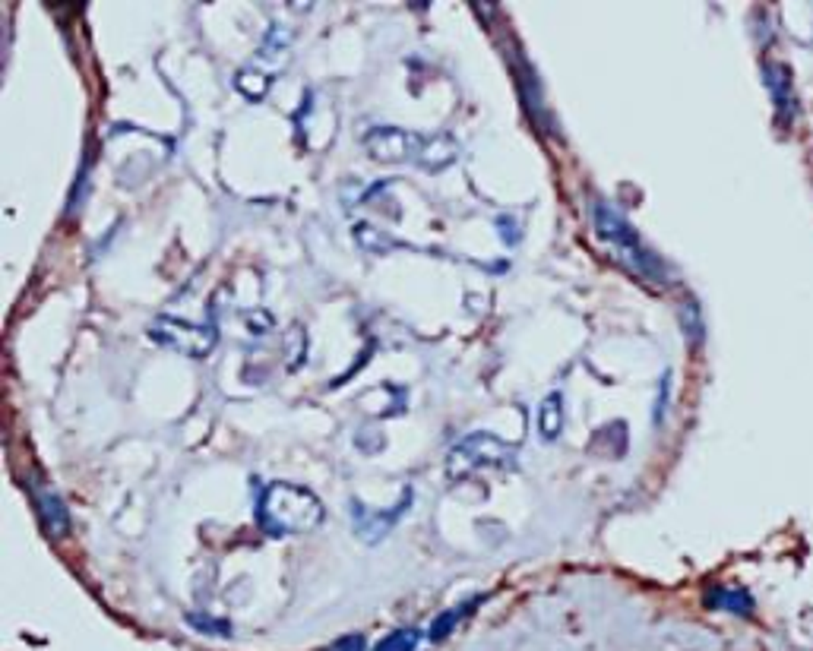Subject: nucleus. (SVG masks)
Masks as SVG:
<instances>
[{
  "instance_id": "obj_1",
  "label": "nucleus",
  "mask_w": 813,
  "mask_h": 651,
  "mask_svg": "<svg viewBox=\"0 0 813 651\" xmlns=\"http://www.w3.org/2000/svg\"><path fill=\"white\" fill-rule=\"evenodd\" d=\"M257 522L266 535H301L323 522V503L313 490L288 481L269 484L257 503Z\"/></svg>"
},
{
  "instance_id": "obj_2",
  "label": "nucleus",
  "mask_w": 813,
  "mask_h": 651,
  "mask_svg": "<svg viewBox=\"0 0 813 651\" xmlns=\"http://www.w3.org/2000/svg\"><path fill=\"white\" fill-rule=\"evenodd\" d=\"M592 224H596L598 238L608 240V244L614 247V254L630 266V272L636 275V278L655 285V288H665V285H668V269H665V263L636 238V231L627 224V218L620 216L614 206H608V203L592 206Z\"/></svg>"
},
{
  "instance_id": "obj_3",
  "label": "nucleus",
  "mask_w": 813,
  "mask_h": 651,
  "mask_svg": "<svg viewBox=\"0 0 813 651\" xmlns=\"http://www.w3.org/2000/svg\"><path fill=\"white\" fill-rule=\"evenodd\" d=\"M288 44H291L288 32H285L282 26H276V29L266 35L260 51H257L254 64L238 70L234 86H238V92L248 95V102H263V98H266L269 86L276 82L279 70H282L285 60H288V54H291Z\"/></svg>"
},
{
  "instance_id": "obj_4",
  "label": "nucleus",
  "mask_w": 813,
  "mask_h": 651,
  "mask_svg": "<svg viewBox=\"0 0 813 651\" xmlns=\"http://www.w3.org/2000/svg\"><path fill=\"white\" fill-rule=\"evenodd\" d=\"M155 341L175 348L181 355L190 357H203L216 348V329L212 326H200V323H187V319L178 317H159L149 329Z\"/></svg>"
},
{
  "instance_id": "obj_5",
  "label": "nucleus",
  "mask_w": 813,
  "mask_h": 651,
  "mask_svg": "<svg viewBox=\"0 0 813 651\" xmlns=\"http://www.w3.org/2000/svg\"><path fill=\"white\" fill-rule=\"evenodd\" d=\"M424 137L422 133L402 130V127H371L364 133V149L374 161H383V165H399V161H418L422 153Z\"/></svg>"
},
{
  "instance_id": "obj_6",
  "label": "nucleus",
  "mask_w": 813,
  "mask_h": 651,
  "mask_svg": "<svg viewBox=\"0 0 813 651\" xmlns=\"http://www.w3.org/2000/svg\"><path fill=\"white\" fill-rule=\"evenodd\" d=\"M481 465L507 468V465H513V456H509V449L503 446L501 440H494L491 434H475V436H469V440H462L456 449H453V456H450V475L453 478H456V475L462 478V475L481 468Z\"/></svg>"
},
{
  "instance_id": "obj_7",
  "label": "nucleus",
  "mask_w": 813,
  "mask_h": 651,
  "mask_svg": "<svg viewBox=\"0 0 813 651\" xmlns=\"http://www.w3.org/2000/svg\"><path fill=\"white\" fill-rule=\"evenodd\" d=\"M762 80H766V89H770L778 114H782L785 121H794V117H798V98H794V86H792L788 70H785L782 64H766L762 67Z\"/></svg>"
},
{
  "instance_id": "obj_8",
  "label": "nucleus",
  "mask_w": 813,
  "mask_h": 651,
  "mask_svg": "<svg viewBox=\"0 0 813 651\" xmlns=\"http://www.w3.org/2000/svg\"><path fill=\"white\" fill-rule=\"evenodd\" d=\"M408 506H412V490L402 493L399 506L392 509V513H386V515H383V513H374V515H371V513H364L361 506H355V525H358L355 531H361V535L367 537V541H377L380 535H386V531H390V525H392L396 519H399V515L406 513Z\"/></svg>"
},
{
  "instance_id": "obj_9",
  "label": "nucleus",
  "mask_w": 813,
  "mask_h": 651,
  "mask_svg": "<svg viewBox=\"0 0 813 651\" xmlns=\"http://www.w3.org/2000/svg\"><path fill=\"white\" fill-rule=\"evenodd\" d=\"M456 155H459V145L453 137H430V139H424L414 165H422L424 171H443L446 165L456 161Z\"/></svg>"
},
{
  "instance_id": "obj_10",
  "label": "nucleus",
  "mask_w": 813,
  "mask_h": 651,
  "mask_svg": "<svg viewBox=\"0 0 813 651\" xmlns=\"http://www.w3.org/2000/svg\"><path fill=\"white\" fill-rule=\"evenodd\" d=\"M36 506H38V515H42L44 529L51 531V535H67V529H70V515H67V506L64 499L58 497L54 490H36Z\"/></svg>"
},
{
  "instance_id": "obj_11",
  "label": "nucleus",
  "mask_w": 813,
  "mask_h": 651,
  "mask_svg": "<svg viewBox=\"0 0 813 651\" xmlns=\"http://www.w3.org/2000/svg\"><path fill=\"white\" fill-rule=\"evenodd\" d=\"M538 427H541L545 440H557L560 436V430H564V396L560 392H551L541 402V408H538Z\"/></svg>"
},
{
  "instance_id": "obj_12",
  "label": "nucleus",
  "mask_w": 813,
  "mask_h": 651,
  "mask_svg": "<svg viewBox=\"0 0 813 651\" xmlns=\"http://www.w3.org/2000/svg\"><path fill=\"white\" fill-rule=\"evenodd\" d=\"M351 234H355V240L364 247V250H371V254H390V250H396V247H402L396 238H390L386 231H380L377 224L371 222H355V228H351Z\"/></svg>"
},
{
  "instance_id": "obj_13",
  "label": "nucleus",
  "mask_w": 813,
  "mask_h": 651,
  "mask_svg": "<svg viewBox=\"0 0 813 651\" xmlns=\"http://www.w3.org/2000/svg\"><path fill=\"white\" fill-rule=\"evenodd\" d=\"M481 604V598H472V600H465L462 608H450V610H443L440 616H437L434 623H430V639H446L453 632V626L456 623H462L465 616L472 614L475 608Z\"/></svg>"
},
{
  "instance_id": "obj_14",
  "label": "nucleus",
  "mask_w": 813,
  "mask_h": 651,
  "mask_svg": "<svg viewBox=\"0 0 813 651\" xmlns=\"http://www.w3.org/2000/svg\"><path fill=\"white\" fill-rule=\"evenodd\" d=\"M706 600H709V608L731 610V614H750V610H754L750 594L734 592V588H715V592H709V598Z\"/></svg>"
},
{
  "instance_id": "obj_15",
  "label": "nucleus",
  "mask_w": 813,
  "mask_h": 651,
  "mask_svg": "<svg viewBox=\"0 0 813 651\" xmlns=\"http://www.w3.org/2000/svg\"><path fill=\"white\" fill-rule=\"evenodd\" d=\"M418 639H422V632L412 630V626H406V630L390 632V636H386L374 651H414L418 648Z\"/></svg>"
},
{
  "instance_id": "obj_16",
  "label": "nucleus",
  "mask_w": 813,
  "mask_h": 651,
  "mask_svg": "<svg viewBox=\"0 0 813 651\" xmlns=\"http://www.w3.org/2000/svg\"><path fill=\"white\" fill-rule=\"evenodd\" d=\"M327 651H364V636H342Z\"/></svg>"
}]
</instances>
